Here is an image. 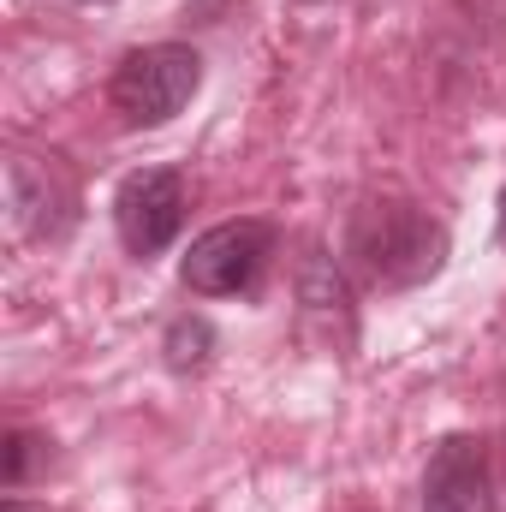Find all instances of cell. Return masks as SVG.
Instances as JSON below:
<instances>
[{"label": "cell", "mask_w": 506, "mask_h": 512, "mask_svg": "<svg viewBox=\"0 0 506 512\" xmlns=\"http://www.w3.org/2000/svg\"><path fill=\"white\" fill-rule=\"evenodd\" d=\"M346 256L352 268L370 280V286H423L441 274L447 262V227L417 209V203H399V197H381L364 203L346 227Z\"/></svg>", "instance_id": "6da1fadb"}, {"label": "cell", "mask_w": 506, "mask_h": 512, "mask_svg": "<svg viewBox=\"0 0 506 512\" xmlns=\"http://www.w3.org/2000/svg\"><path fill=\"white\" fill-rule=\"evenodd\" d=\"M203 84V54L185 42H149L120 60L108 96L120 108L126 126H167L173 114H185V102Z\"/></svg>", "instance_id": "7a4b0ae2"}, {"label": "cell", "mask_w": 506, "mask_h": 512, "mask_svg": "<svg viewBox=\"0 0 506 512\" xmlns=\"http://www.w3.org/2000/svg\"><path fill=\"white\" fill-rule=\"evenodd\" d=\"M268 256H274V227L268 221H221L203 239H191L179 274L197 298H233V292H251L256 274L268 268Z\"/></svg>", "instance_id": "3957f363"}, {"label": "cell", "mask_w": 506, "mask_h": 512, "mask_svg": "<svg viewBox=\"0 0 506 512\" xmlns=\"http://www.w3.org/2000/svg\"><path fill=\"white\" fill-rule=\"evenodd\" d=\"M114 227L131 256L167 251L185 227V179L173 167H137L114 191Z\"/></svg>", "instance_id": "277c9868"}, {"label": "cell", "mask_w": 506, "mask_h": 512, "mask_svg": "<svg viewBox=\"0 0 506 512\" xmlns=\"http://www.w3.org/2000/svg\"><path fill=\"white\" fill-rule=\"evenodd\" d=\"M6 197H12V221L30 239H60L78 215V191L66 179V167L48 155H12L6 161Z\"/></svg>", "instance_id": "5b68a950"}, {"label": "cell", "mask_w": 506, "mask_h": 512, "mask_svg": "<svg viewBox=\"0 0 506 512\" xmlns=\"http://www.w3.org/2000/svg\"><path fill=\"white\" fill-rule=\"evenodd\" d=\"M423 512H495L489 447L477 435H447L423 465Z\"/></svg>", "instance_id": "8992f818"}, {"label": "cell", "mask_w": 506, "mask_h": 512, "mask_svg": "<svg viewBox=\"0 0 506 512\" xmlns=\"http://www.w3.org/2000/svg\"><path fill=\"white\" fill-rule=\"evenodd\" d=\"M209 346H215V334H209L203 316H179V322L167 328V364H173V370H197V364L209 358Z\"/></svg>", "instance_id": "52a82bcc"}, {"label": "cell", "mask_w": 506, "mask_h": 512, "mask_svg": "<svg viewBox=\"0 0 506 512\" xmlns=\"http://www.w3.org/2000/svg\"><path fill=\"white\" fill-rule=\"evenodd\" d=\"M0 512H42V507H30V501H18V495H12V501H6Z\"/></svg>", "instance_id": "ba28073f"}, {"label": "cell", "mask_w": 506, "mask_h": 512, "mask_svg": "<svg viewBox=\"0 0 506 512\" xmlns=\"http://www.w3.org/2000/svg\"><path fill=\"white\" fill-rule=\"evenodd\" d=\"M501 239H506V191H501Z\"/></svg>", "instance_id": "9c48e42d"}]
</instances>
